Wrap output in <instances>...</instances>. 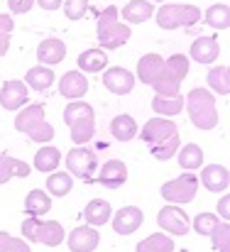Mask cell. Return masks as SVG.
<instances>
[{
  "label": "cell",
  "mask_w": 230,
  "mask_h": 252,
  "mask_svg": "<svg viewBox=\"0 0 230 252\" xmlns=\"http://www.w3.org/2000/svg\"><path fill=\"white\" fill-rule=\"evenodd\" d=\"M110 135L118 140V142H130L135 135H137V123L132 115L123 113V115H115L110 120Z\"/></svg>",
  "instance_id": "cb8c5ba5"
},
{
  "label": "cell",
  "mask_w": 230,
  "mask_h": 252,
  "mask_svg": "<svg viewBox=\"0 0 230 252\" xmlns=\"http://www.w3.org/2000/svg\"><path fill=\"white\" fill-rule=\"evenodd\" d=\"M54 84V71L49 66H32L25 76V86L34 88V91H47L49 86Z\"/></svg>",
  "instance_id": "4dcf8cb0"
},
{
  "label": "cell",
  "mask_w": 230,
  "mask_h": 252,
  "mask_svg": "<svg viewBox=\"0 0 230 252\" xmlns=\"http://www.w3.org/2000/svg\"><path fill=\"white\" fill-rule=\"evenodd\" d=\"M189 74V57L184 54H171L169 59H164V71L162 76L157 79V84L152 86L157 95H166V98H174V95H181L179 93V86L186 79Z\"/></svg>",
  "instance_id": "3957f363"
},
{
  "label": "cell",
  "mask_w": 230,
  "mask_h": 252,
  "mask_svg": "<svg viewBox=\"0 0 230 252\" xmlns=\"http://www.w3.org/2000/svg\"><path fill=\"white\" fill-rule=\"evenodd\" d=\"M108 69V54L103 49H86L78 54V71L81 74H100Z\"/></svg>",
  "instance_id": "44dd1931"
},
{
  "label": "cell",
  "mask_w": 230,
  "mask_h": 252,
  "mask_svg": "<svg viewBox=\"0 0 230 252\" xmlns=\"http://www.w3.org/2000/svg\"><path fill=\"white\" fill-rule=\"evenodd\" d=\"M64 57H66V44L59 37H47L37 47V59L42 66H54V64L64 62Z\"/></svg>",
  "instance_id": "9a60e30c"
},
{
  "label": "cell",
  "mask_w": 230,
  "mask_h": 252,
  "mask_svg": "<svg viewBox=\"0 0 230 252\" xmlns=\"http://www.w3.org/2000/svg\"><path fill=\"white\" fill-rule=\"evenodd\" d=\"M59 164H62V152L54 145H44V147L37 150V155H34V169L37 171L52 174V171H57Z\"/></svg>",
  "instance_id": "83f0119b"
},
{
  "label": "cell",
  "mask_w": 230,
  "mask_h": 252,
  "mask_svg": "<svg viewBox=\"0 0 230 252\" xmlns=\"http://www.w3.org/2000/svg\"><path fill=\"white\" fill-rule=\"evenodd\" d=\"M83 216H86V223H88L91 228H98V225H105V223L110 220L113 208H110L108 201H103V198H93V201L86 206Z\"/></svg>",
  "instance_id": "d4e9b609"
},
{
  "label": "cell",
  "mask_w": 230,
  "mask_h": 252,
  "mask_svg": "<svg viewBox=\"0 0 230 252\" xmlns=\"http://www.w3.org/2000/svg\"><path fill=\"white\" fill-rule=\"evenodd\" d=\"M49 211H52V196L42 189H32L25 198V213L32 218H39V216H47Z\"/></svg>",
  "instance_id": "603a6c76"
},
{
  "label": "cell",
  "mask_w": 230,
  "mask_h": 252,
  "mask_svg": "<svg viewBox=\"0 0 230 252\" xmlns=\"http://www.w3.org/2000/svg\"><path fill=\"white\" fill-rule=\"evenodd\" d=\"M118 17H120V10H118V7H113V5H108V7H103V10H100V15H98L96 25H98V27H108V25L118 22Z\"/></svg>",
  "instance_id": "ab89813d"
},
{
  "label": "cell",
  "mask_w": 230,
  "mask_h": 252,
  "mask_svg": "<svg viewBox=\"0 0 230 252\" xmlns=\"http://www.w3.org/2000/svg\"><path fill=\"white\" fill-rule=\"evenodd\" d=\"M203 20H206L208 27L226 30V27H230V5H226V2H216V5H211L208 12L203 15Z\"/></svg>",
  "instance_id": "836d02e7"
},
{
  "label": "cell",
  "mask_w": 230,
  "mask_h": 252,
  "mask_svg": "<svg viewBox=\"0 0 230 252\" xmlns=\"http://www.w3.org/2000/svg\"><path fill=\"white\" fill-rule=\"evenodd\" d=\"M176 159H179V167L184 169V171H194V169L203 167V150H201L198 145L189 142V145L179 147Z\"/></svg>",
  "instance_id": "f1b7e54d"
},
{
  "label": "cell",
  "mask_w": 230,
  "mask_h": 252,
  "mask_svg": "<svg viewBox=\"0 0 230 252\" xmlns=\"http://www.w3.org/2000/svg\"><path fill=\"white\" fill-rule=\"evenodd\" d=\"M211 243L218 252H230V223H218L211 233Z\"/></svg>",
  "instance_id": "74e56055"
},
{
  "label": "cell",
  "mask_w": 230,
  "mask_h": 252,
  "mask_svg": "<svg viewBox=\"0 0 230 252\" xmlns=\"http://www.w3.org/2000/svg\"><path fill=\"white\" fill-rule=\"evenodd\" d=\"M59 93L69 100H78L88 93V79L81 71H66L59 81Z\"/></svg>",
  "instance_id": "e0dca14e"
},
{
  "label": "cell",
  "mask_w": 230,
  "mask_h": 252,
  "mask_svg": "<svg viewBox=\"0 0 230 252\" xmlns=\"http://www.w3.org/2000/svg\"><path fill=\"white\" fill-rule=\"evenodd\" d=\"M86 120H96V110L91 103H83V100H69V105L64 108V123L69 127H74L78 123H86Z\"/></svg>",
  "instance_id": "484cf974"
},
{
  "label": "cell",
  "mask_w": 230,
  "mask_h": 252,
  "mask_svg": "<svg viewBox=\"0 0 230 252\" xmlns=\"http://www.w3.org/2000/svg\"><path fill=\"white\" fill-rule=\"evenodd\" d=\"M179 147H181V140H179V132H176V135H171V137L157 142L154 147H150V152H152L154 159H159V162H169V159L179 152Z\"/></svg>",
  "instance_id": "e575fe53"
},
{
  "label": "cell",
  "mask_w": 230,
  "mask_h": 252,
  "mask_svg": "<svg viewBox=\"0 0 230 252\" xmlns=\"http://www.w3.org/2000/svg\"><path fill=\"white\" fill-rule=\"evenodd\" d=\"M154 7L150 0H130L123 10H120V17L125 20V25H140V22H147L152 17Z\"/></svg>",
  "instance_id": "7402d4cb"
},
{
  "label": "cell",
  "mask_w": 230,
  "mask_h": 252,
  "mask_svg": "<svg viewBox=\"0 0 230 252\" xmlns=\"http://www.w3.org/2000/svg\"><path fill=\"white\" fill-rule=\"evenodd\" d=\"M42 10H57V7H62V2L64 0H34Z\"/></svg>",
  "instance_id": "f6af8a7d"
},
{
  "label": "cell",
  "mask_w": 230,
  "mask_h": 252,
  "mask_svg": "<svg viewBox=\"0 0 230 252\" xmlns=\"http://www.w3.org/2000/svg\"><path fill=\"white\" fill-rule=\"evenodd\" d=\"M221 54V47L213 37H198L194 44H191V59L196 64H213Z\"/></svg>",
  "instance_id": "ffe728a7"
},
{
  "label": "cell",
  "mask_w": 230,
  "mask_h": 252,
  "mask_svg": "<svg viewBox=\"0 0 230 252\" xmlns=\"http://www.w3.org/2000/svg\"><path fill=\"white\" fill-rule=\"evenodd\" d=\"M98 243H100V235H98V230L96 228H91V225H78L74 228L71 233H69V250L71 252H93L98 248Z\"/></svg>",
  "instance_id": "5bb4252c"
},
{
  "label": "cell",
  "mask_w": 230,
  "mask_h": 252,
  "mask_svg": "<svg viewBox=\"0 0 230 252\" xmlns=\"http://www.w3.org/2000/svg\"><path fill=\"white\" fill-rule=\"evenodd\" d=\"M196 191H198V179H196L191 171H184L179 179L166 181V184H162V189H159L162 198H164L166 203H171V206L194 201V198H196Z\"/></svg>",
  "instance_id": "8992f818"
},
{
  "label": "cell",
  "mask_w": 230,
  "mask_h": 252,
  "mask_svg": "<svg viewBox=\"0 0 230 252\" xmlns=\"http://www.w3.org/2000/svg\"><path fill=\"white\" fill-rule=\"evenodd\" d=\"M132 34V27L125 25V22H113L108 27H98V42H100V49L108 52V49H118L123 47Z\"/></svg>",
  "instance_id": "8fae6325"
},
{
  "label": "cell",
  "mask_w": 230,
  "mask_h": 252,
  "mask_svg": "<svg viewBox=\"0 0 230 252\" xmlns=\"http://www.w3.org/2000/svg\"><path fill=\"white\" fill-rule=\"evenodd\" d=\"M218 223H221V220H218L216 213H198V216L191 220V228H194L198 235H206V238H208Z\"/></svg>",
  "instance_id": "8d00e7d4"
},
{
  "label": "cell",
  "mask_w": 230,
  "mask_h": 252,
  "mask_svg": "<svg viewBox=\"0 0 230 252\" xmlns=\"http://www.w3.org/2000/svg\"><path fill=\"white\" fill-rule=\"evenodd\" d=\"M150 2H166V0H150Z\"/></svg>",
  "instance_id": "c3c4849f"
},
{
  "label": "cell",
  "mask_w": 230,
  "mask_h": 252,
  "mask_svg": "<svg viewBox=\"0 0 230 252\" xmlns=\"http://www.w3.org/2000/svg\"><path fill=\"white\" fill-rule=\"evenodd\" d=\"M15 130L25 132L37 145H47V142L54 140V127L44 120V105L42 103L25 105L15 118Z\"/></svg>",
  "instance_id": "6da1fadb"
},
{
  "label": "cell",
  "mask_w": 230,
  "mask_h": 252,
  "mask_svg": "<svg viewBox=\"0 0 230 252\" xmlns=\"http://www.w3.org/2000/svg\"><path fill=\"white\" fill-rule=\"evenodd\" d=\"M7 49H10V34H2L0 32V57H5Z\"/></svg>",
  "instance_id": "7dc6e473"
},
{
  "label": "cell",
  "mask_w": 230,
  "mask_h": 252,
  "mask_svg": "<svg viewBox=\"0 0 230 252\" xmlns=\"http://www.w3.org/2000/svg\"><path fill=\"white\" fill-rule=\"evenodd\" d=\"M22 235H25L27 243H42L47 248H57L66 238L62 223H57V220H39V218H32V216L25 218Z\"/></svg>",
  "instance_id": "277c9868"
},
{
  "label": "cell",
  "mask_w": 230,
  "mask_h": 252,
  "mask_svg": "<svg viewBox=\"0 0 230 252\" xmlns=\"http://www.w3.org/2000/svg\"><path fill=\"white\" fill-rule=\"evenodd\" d=\"M30 174V164L22 159H15L10 155H0V186L7 184L10 179H25Z\"/></svg>",
  "instance_id": "4316f807"
},
{
  "label": "cell",
  "mask_w": 230,
  "mask_h": 252,
  "mask_svg": "<svg viewBox=\"0 0 230 252\" xmlns=\"http://www.w3.org/2000/svg\"><path fill=\"white\" fill-rule=\"evenodd\" d=\"M137 252H174V240L166 233H152L137 243Z\"/></svg>",
  "instance_id": "1f68e13d"
},
{
  "label": "cell",
  "mask_w": 230,
  "mask_h": 252,
  "mask_svg": "<svg viewBox=\"0 0 230 252\" xmlns=\"http://www.w3.org/2000/svg\"><path fill=\"white\" fill-rule=\"evenodd\" d=\"M162 71H164V59H162L159 54H145V57L137 62V79H140L142 84L154 86L157 79L162 76Z\"/></svg>",
  "instance_id": "d6986e66"
},
{
  "label": "cell",
  "mask_w": 230,
  "mask_h": 252,
  "mask_svg": "<svg viewBox=\"0 0 230 252\" xmlns=\"http://www.w3.org/2000/svg\"><path fill=\"white\" fill-rule=\"evenodd\" d=\"M7 252H32V250H30V243H27V240L12 238V243H10V248H7Z\"/></svg>",
  "instance_id": "ee69618b"
},
{
  "label": "cell",
  "mask_w": 230,
  "mask_h": 252,
  "mask_svg": "<svg viewBox=\"0 0 230 252\" xmlns=\"http://www.w3.org/2000/svg\"><path fill=\"white\" fill-rule=\"evenodd\" d=\"M27 95H30V88L25 86V81L10 79L0 88V105L5 110H22V105H27Z\"/></svg>",
  "instance_id": "9c48e42d"
},
{
  "label": "cell",
  "mask_w": 230,
  "mask_h": 252,
  "mask_svg": "<svg viewBox=\"0 0 230 252\" xmlns=\"http://www.w3.org/2000/svg\"><path fill=\"white\" fill-rule=\"evenodd\" d=\"M171 135H176V125H174L169 118H152V120H147V123L142 125V130H140L142 142L150 145V147H154L157 142H162V140H166V137H171Z\"/></svg>",
  "instance_id": "30bf717a"
},
{
  "label": "cell",
  "mask_w": 230,
  "mask_h": 252,
  "mask_svg": "<svg viewBox=\"0 0 230 252\" xmlns=\"http://www.w3.org/2000/svg\"><path fill=\"white\" fill-rule=\"evenodd\" d=\"M218 216H221L226 223H230V193H226V196L218 201Z\"/></svg>",
  "instance_id": "b9f144b4"
},
{
  "label": "cell",
  "mask_w": 230,
  "mask_h": 252,
  "mask_svg": "<svg viewBox=\"0 0 230 252\" xmlns=\"http://www.w3.org/2000/svg\"><path fill=\"white\" fill-rule=\"evenodd\" d=\"M152 108L157 115L162 118H174L184 110V98L181 95H174V98H166V95H154Z\"/></svg>",
  "instance_id": "d6a6232c"
},
{
  "label": "cell",
  "mask_w": 230,
  "mask_h": 252,
  "mask_svg": "<svg viewBox=\"0 0 230 252\" xmlns=\"http://www.w3.org/2000/svg\"><path fill=\"white\" fill-rule=\"evenodd\" d=\"M64 15L69 20H81L88 12V0H64Z\"/></svg>",
  "instance_id": "f35d334b"
},
{
  "label": "cell",
  "mask_w": 230,
  "mask_h": 252,
  "mask_svg": "<svg viewBox=\"0 0 230 252\" xmlns=\"http://www.w3.org/2000/svg\"><path fill=\"white\" fill-rule=\"evenodd\" d=\"M96 169H98V159H96V155H93L91 150H86V147L69 150V155H66V171H69L71 176L93 184Z\"/></svg>",
  "instance_id": "52a82bcc"
},
{
  "label": "cell",
  "mask_w": 230,
  "mask_h": 252,
  "mask_svg": "<svg viewBox=\"0 0 230 252\" xmlns=\"http://www.w3.org/2000/svg\"><path fill=\"white\" fill-rule=\"evenodd\" d=\"M32 5H34V0H7V7L12 15H25L32 10Z\"/></svg>",
  "instance_id": "60d3db41"
},
{
  "label": "cell",
  "mask_w": 230,
  "mask_h": 252,
  "mask_svg": "<svg viewBox=\"0 0 230 252\" xmlns=\"http://www.w3.org/2000/svg\"><path fill=\"white\" fill-rule=\"evenodd\" d=\"M228 74H230V66H228Z\"/></svg>",
  "instance_id": "681fc988"
},
{
  "label": "cell",
  "mask_w": 230,
  "mask_h": 252,
  "mask_svg": "<svg viewBox=\"0 0 230 252\" xmlns=\"http://www.w3.org/2000/svg\"><path fill=\"white\" fill-rule=\"evenodd\" d=\"M208 86L213 93L218 95H228L230 93V74H228V66H213L208 71Z\"/></svg>",
  "instance_id": "d590c367"
},
{
  "label": "cell",
  "mask_w": 230,
  "mask_h": 252,
  "mask_svg": "<svg viewBox=\"0 0 230 252\" xmlns=\"http://www.w3.org/2000/svg\"><path fill=\"white\" fill-rule=\"evenodd\" d=\"M103 86L115 95H125L135 88V76L125 66H110L103 71Z\"/></svg>",
  "instance_id": "4fadbf2b"
},
{
  "label": "cell",
  "mask_w": 230,
  "mask_h": 252,
  "mask_svg": "<svg viewBox=\"0 0 230 252\" xmlns=\"http://www.w3.org/2000/svg\"><path fill=\"white\" fill-rule=\"evenodd\" d=\"M157 223H159V228L166 235H174V238L186 235L189 228H191V220H189V216H186V211L181 206H164L157 213Z\"/></svg>",
  "instance_id": "ba28073f"
},
{
  "label": "cell",
  "mask_w": 230,
  "mask_h": 252,
  "mask_svg": "<svg viewBox=\"0 0 230 252\" xmlns=\"http://www.w3.org/2000/svg\"><path fill=\"white\" fill-rule=\"evenodd\" d=\"M201 20V10L196 5H179V2H164L157 10V25L162 30H176L186 27L191 30Z\"/></svg>",
  "instance_id": "5b68a950"
},
{
  "label": "cell",
  "mask_w": 230,
  "mask_h": 252,
  "mask_svg": "<svg viewBox=\"0 0 230 252\" xmlns=\"http://www.w3.org/2000/svg\"><path fill=\"white\" fill-rule=\"evenodd\" d=\"M10 243H12V235H10V233H5V230H0V252H7Z\"/></svg>",
  "instance_id": "bcb514c9"
},
{
  "label": "cell",
  "mask_w": 230,
  "mask_h": 252,
  "mask_svg": "<svg viewBox=\"0 0 230 252\" xmlns=\"http://www.w3.org/2000/svg\"><path fill=\"white\" fill-rule=\"evenodd\" d=\"M71 186H74V176H71L69 171H52L49 179H47V193H49L52 198L66 196V193L71 191Z\"/></svg>",
  "instance_id": "f546056e"
},
{
  "label": "cell",
  "mask_w": 230,
  "mask_h": 252,
  "mask_svg": "<svg viewBox=\"0 0 230 252\" xmlns=\"http://www.w3.org/2000/svg\"><path fill=\"white\" fill-rule=\"evenodd\" d=\"M145 220V213L137 206H125L118 213H113V230L118 235H132L135 230H140Z\"/></svg>",
  "instance_id": "7c38bea8"
},
{
  "label": "cell",
  "mask_w": 230,
  "mask_h": 252,
  "mask_svg": "<svg viewBox=\"0 0 230 252\" xmlns=\"http://www.w3.org/2000/svg\"><path fill=\"white\" fill-rule=\"evenodd\" d=\"M125 179H128V167L120 159H108L98 171V181L105 189H118L125 184Z\"/></svg>",
  "instance_id": "ac0fdd59"
},
{
  "label": "cell",
  "mask_w": 230,
  "mask_h": 252,
  "mask_svg": "<svg viewBox=\"0 0 230 252\" xmlns=\"http://www.w3.org/2000/svg\"><path fill=\"white\" fill-rule=\"evenodd\" d=\"M12 30H15V20H12V15L2 12V15H0V32H2V34H12Z\"/></svg>",
  "instance_id": "7bdbcfd3"
},
{
  "label": "cell",
  "mask_w": 230,
  "mask_h": 252,
  "mask_svg": "<svg viewBox=\"0 0 230 252\" xmlns=\"http://www.w3.org/2000/svg\"><path fill=\"white\" fill-rule=\"evenodd\" d=\"M184 105L189 108V118L198 130H213L218 125V108L216 98L208 88H194L189 91V98H184Z\"/></svg>",
  "instance_id": "7a4b0ae2"
},
{
  "label": "cell",
  "mask_w": 230,
  "mask_h": 252,
  "mask_svg": "<svg viewBox=\"0 0 230 252\" xmlns=\"http://www.w3.org/2000/svg\"><path fill=\"white\" fill-rule=\"evenodd\" d=\"M198 184H203V186H206L208 191H213V193H221V191L228 189V184H230L228 169L223 167V164H206L203 171H201Z\"/></svg>",
  "instance_id": "2e32d148"
}]
</instances>
